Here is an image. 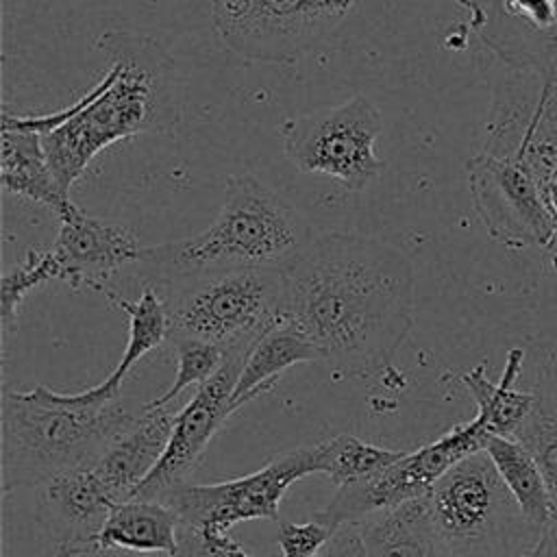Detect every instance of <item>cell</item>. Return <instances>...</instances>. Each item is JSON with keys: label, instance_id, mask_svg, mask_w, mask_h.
I'll list each match as a JSON object with an SVG mask.
<instances>
[{"label": "cell", "instance_id": "cell-1", "mask_svg": "<svg viewBox=\"0 0 557 557\" xmlns=\"http://www.w3.org/2000/svg\"><path fill=\"white\" fill-rule=\"evenodd\" d=\"M283 320L305 333L322 361L350 376H379L413 324L411 259L389 242L318 233L281 268Z\"/></svg>", "mask_w": 557, "mask_h": 557}, {"label": "cell", "instance_id": "cell-2", "mask_svg": "<svg viewBox=\"0 0 557 557\" xmlns=\"http://www.w3.org/2000/svg\"><path fill=\"white\" fill-rule=\"evenodd\" d=\"M96 48L111 61L109 70L70 104L61 124L41 133L48 165L67 194L107 146L144 133L168 135L181 122L176 65L159 41L131 30H107Z\"/></svg>", "mask_w": 557, "mask_h": 557}, {"label": "cell", "instance_id": "cell-3", "mask_svg": "<svg viewBox=\"0 0 557 557\" xmlns=\"http://www.w3.org/2000/svg\"><path fill=\"white\" fill-rule=\"evenodd\" d=\"M309 220L252 174L226 181L224 202L215 220L200 233L144 246L139 276L161 285L207 272L283 268L311 239Z\"/></svg>", "mask_w": 557, "mask_h": 557}, {"label": "cell", "instance_id": "cell-4", "mask_svg": "<svg viewBox=\"0 0 557 557\" xmlns=\"http://www.w3.org/2000/svg\"><path fill=\"white\" fill-rule=\"evenodd\" d=\"M144 407V405H141ZM126 403L85 405L74 394L37 385L2 389L0 474L2 494L44 487L52 479L94 463L139 418Z\"/></svg>", "mask_w": 557, "mask_h": 557}, {"label": "cell", "instance_id": "cell-5", "mask_svg": "<svg viewBox=\"0 0 557 557\" xmlns=\"http://www.w3.org/2000/svg\"><path fill=\"white\" fill-rule=\"evenodd\" d=\"M426 498L446 557H513L544 531L522 516L483 448L446 470Z\"/></svg>", "mask_w": 557, "mask_h": 557}, {"label": "cell", "instance_id": "cell-6", "mask_svg": "<svg viewBox=\"0 0 557 557\" xmlns=\"http://www.w3.org/2000/svg\"><path fill=\"white\" fill-rule=\"evenodd\" d=\"M154 287L168 307L170 337H198L224 352H248L283 320L281 268L207 272Z\"/></svg>", "mask_w": 557, "mask_h": 557}, {"label": "cell", "instance_id": "cell-7", "mask_svg": "<svg viewBox=\"0 0 557 557\" xmlns=\"http://www.w3.org/2000/svg\"><path fill=\"white\" fill-rule=\"evenodd\" d=\"M381 131V111L357 94L346 102L285 120L281 139L296 170L329 176L348 191H363L385 168L376 154Z\"/></svg>", "mask_w": 557, "mask_h": 557}, {"label": "cell", "instance_id": "cell-8", "mask_svg": "<svg viewBox=\"0 0 557 557\" xmlns=\"http://www.w3.org/2000/svg\"><path fill=\"white\" fill-rule=\"evenodd\" d=\"M357 0H209L211 24L235 54L287 63L324 41Z\"/></svg>", "mask_w": 557, "mask_h": 557}, {"label": "cell", "instance_id": "cell-9", "mask_svg": "<svg viewBox=\"0 0 557 557\" xmlns=\"http://www.w3.org/2000/svg\"><path fill=\"white\" fill-rule=\"evenodd\" d=\"M309 474H320L315 446H300L272 457L252 474L202 485L183 483L157 500L168 503L191 531H228L246 520H278L283 494Z\"/></svg>", "mask_w": 557, "mask_h": 557}, {"label": "cell", "instance_id": "cell-10", "mask_svg": "<svg viewBox=\"0 0 557 557\" xmlns=\"http://www.w3.org/2000/svg\"><path fill=\"white\" fill-rule=\"evenodd\" d=\"M487 433L483 418L474 416L472 420L453 426L435 442L405 453L376 476L363 483L337 487L333 500L320 509L315 518L337 529L348 522H363L370 516L407 500L429 496L431 487L446 470L483 448Z\"/></svg>", "mask_w": 557, "mask_h": 557}, {"label": "cell", "instance_id": "cell-11", "mask_svg": "<svg viewBox=\"0 0 557 557\" xmlns=\"http://www.w3.org/2000/svg\"><path fill=\"white\" fill-rule=\"evenodd\" d=\"M474 213L490 239L509 250L544 248L555 233V215L533 178L516 159L481 150L466 163Z\"/></svg>", "mask_w": 557, "mask_h": 557}, {"label": "cell", "instance_id": "cell-12", "mask_svg": "<svg viewBox=\"0 0 557 557\" xmlns=\"http://www.w3.org/2000/svg\"><path fill=\"white\" fill-rule=\"evenodd\" d=\"M246 352H226L220 370L198 385L189 403L176 411L170 442L157 466L135 490L133 498H161L176 485L187 483V476L202 461L209 442L233 413L231 396L242 370Z\"/></svg>", "mask_w": 557, "mask_h": 557}, {"label": "cell", "instance_id": "cell-13", "mask_svg": "<svg viewBox=\"0 0 557 557\" xmlns=\"http://www.w3.org/2000/svg\"><path fill=\"white\" fill-rule=\"evenodd\" d=\"M57 218L59 233L48 248L57 281L100 289L117 270L139 261L144 246L124 224L94 218L76 205Z\"/></svg>", "mask_w": 557, "mask_h": 557}, {"label": "cell", "instance_id": "cell-14", "mask_svg": "<svg viewBox=\"0 0 557 557\" xmlns=\"http://www.w3.org/2000/svg\"><path fill=\"white\" fill-rule=\"evenodd\" d=\"M176 411L165 407H141L135 424L117 437L94 463L89 472L113 505L133 498L135 490L163 455Z\"/></svg>", "mask_w": 557, "mask_h": 557}, {"label": "cell", "instance_id": "cell-15", "mask_svg": "<svg viewBox=\"0 0 557 557\" xmlns=\"http://www.w3.org/2000/svg\"><path fill=\"white\" fill-rule=\"evenodd\" d=\"M2 139H0V181L2 189L33 202L46 205L57 215L65 213L74 202L70 194L57 183L41 144V135L13 120L2 111Z\"/></svg>", "mask_w": 557, "mask_h": 557}, {"label": "cell", "instance_id": "cell-16", "mask_svg": "<svg viewBox=\"0 0 557 557\" xmlns=\"http://www.w3.org/2000/svg\"><path fill=\"white\" fill-rule=\"evenodd\" d=\"M178 513L157 498H128L117 503L91 540V555L102 550L163 553L174 557L181 550Z\"/></svg>", "mask_w": 557, "mask_h": 557}, {"label": "cell", "instance_id": "cell-17", "mask_svg": "<svg viewBox=\"0 0 557 557\" xmlns=\"http://www.w3.org/2000/svg\"><path fill=\"white\" fill-rule=\"evenodd\" d=\"M98 292H102L109 298V302H113L115 307H120L128 315V339H126L122 359L115 366V370L104 381H100L98 385L74 394L76 400H81L85 405H102V403L117 400L122 381L133 370V366L139 359H144L148 352L159 348L165 339H170L168 307H165V300L161 298V294L154 285L144 283V289H141L139 298L133 300V302L117 296L115 292L104 289V287L98 289Z\"/></svg>", "mask_w": 557, "mask_h": 557}, {"label": "cell", "instance_id": "cell-18", "mask_svg": "<svg viewBox=\"0 0 557 557\" xmlns=\"http://www.w3.org/2000/svg\"><path fill=\"white\" fill-rule=\"evenodd\" d=\"M305 361H322L318 346L285 320L276 322L248 348L231 396V409L237 411L270 392L287 368Z\"/></svg>", "mask_w": 557, "mask_h": 557}, {"label": "cell", "instance_id": "cell-19", "mask_svg": "<svg viewBox=\"0 0 557 557\" xmlns=\"http://www.w3.org/2000/svg\"><path fill=\"white\" fill-rule=\"evenodd\" d=\"M359 527L368 557H446L433 529L426 496L379 511Z\"/></svg>", "mask_w": 557, "mask_h": 557}, {"label": "cell", "instance_id": "cell-20", "mask_svg": "<svg viewBox=\"0 0 557 557\" xmlns=\"http://www.w3.org/2000/svg\"><path fill=\"white\" fill-rule=\"evenodd\" d=\"M483 450L494 461L522 516L537 529L548 527L555 520V503L548 483L527 446L513 437L487 433Z\"/></svg>", "mask_w": 557, "mask_h": 557}, {"label": "cell", "instance_id": "cell-21", "mask_svg": "<svg viewBox=\"0 0 557 557\" xmlns=\"http://www.w3.org/2000/svg\"><path fill=\"white\" fill-rule=\"evenodd\" d=\"M522 361H524V350L511 348L507 352L505 368L498 383L487 379L483 363L459 374V381L474 398L476 413L485 420V426L490 433L511 437L533 407V392L513 389V383L522 370Z\"/></svg>", "mask_w": 557, "mask_h": 557}, {"label": "cell", "instance_id": "cell-22", "mask_svg": "<svg viewBox=\"0 0 557 557\" xmlns=\"http://www.w3.org/2000/svg\"><path fill=\"white\" fill-rule=\"evenodd\" d=\"M511 437L535 457L548 483L557 520V359L542 366L533 387V407Z\"/></svg>", "mask_w": 557, "mask_h": 557}, {"label": "cell", "instance_id": "cell-23", "mask_svg": "<svg viewBox=\"0 0 557 557\" xmlns=\"http://www.w3.org/2000/svg\"><path fill=\"white\" fill-rule=\"evenodd\" d=\"M315 455L320 474H326L335 487H344L376 476L394 461H398L405 455V450L374 446L361 442L355 435L344 433L333 440L315 444Z\"/></svg>", "mask_w": 557, "mask_h": 557}, {"label": "cell", "instance_id": "cell-24", "mask_svg": "<svg viewBox=\"0 0 557 557\" xmlns=\"http://www.w3.org/2000/svg\"><path fill=\"white\" fill-rule=\"evenodd\" d=\"M176 350V374L172 385L148 403V407H165L172 398H176L189 385H202L211 379L220 366L224 363L226 352L213 344L198 337H170Z\"/></svg>", "mask_w": 557, "mask_h": 557}, {"label": "cell", "instance_id": "cell-25", "mask_svg": "<svg viewBox=\"0 0 557 557\" xmlns=\"http://www.w3.org/2000/svg\"><path fill=\"white\" fill-rule=\"evenodd\" d=\"M48 281H57L54 263L50 257V250L30 248L24 257V261L2 274L0 281V320L2 326L9 329L20 311L22 300L28 292L35 287H41Z\"/></svg>", "mask_w": 557, "mask_h": 557}, {"label": "cell", "instance_id": "cell-26", "mask_svg": "<svg viewBox=\"0 0 557 557\" xmlns=\"http://www.w3.org/2000/svg\"><path fill=\"white\" fill-rule=\"evenodd\" d=\"M333 527L313 516L309 522H281L278 524V548L283 557H313L320 546L333 535Z\"/></svg>", "mask_w": 557, "mask_h": 557}, {"label": "cell", "instance_id": "cell-27", "mask_svg": "<svg viewBox=\"0 0 557 557\" xmlns=\"http://www.w3.org/2000/svg\"><path fill=\"white\" fill-rule=\"evenodd\" d=\"M313 557H368L359 522L337 527Z\"/></svg>", "mask_w": 557, "mask_h": 557}, {"label": "cell", "instance_id": "cell-28", "mask_svg": "<svg viewBox=\"0 0 557 557\" xmlns=\"http://www.w3.org/2000/svg\"><path fill=\"white\" fill-rule=\"evenodd\" d=\"M196 537V557H255L246 553L231 535L228 531L220 529H200L194 531Z\"/></svg>", "mask_w": 557, "mask_h": 557}, {"label": "cell", "instance_id": "cell-29", "mask_svg": "<svg viewBox=\"0 0 557 557\" xmlns=\"http://www.w3.org/2000/svg\"><path fill=\"white\" fill-rule=\"evenodd\" d=\"M542 191H544V198H546V202H548V207H550V211H553V215H555V233H553L550 242L544 246V252H546V263H548V268H550L553 272H557V165H555L553 172L548 174V178H546Z\"/></svg>", "mask_w": 557, "mask_h": 557}, {"label": "cell", "instance_id": "cell-30", "mask_svg": "<svg viewBox=\"0 0 557 557\" xmlns=\"http://www.w3.org/2000/svg\"><path fill=\"white\" fill-rule=\"evenodd\" d=\"M540 542H542L544 557H557V520H553L548 527H544Z\"/></svg>", "mask_w": 557, "mask_h": 557}, {"label": "cell", "instance_id": "cell-31", "mask_svg": "<svg viewBox=\"0 0 557 557\" xmlns=\"http://www.w3.org/2000/svg\"><path fill=\"white\" fill-rule=\"evenodd\" d=\"M485 2H487V0H457V4H461V7L468 11V15H470V28H472V30H474V28L481 24V20H483Z\"/></svg>", "mask_w": 557, "mask_h": 557}, {"label": "cell", "instance_id": "cell-32", "mask_svg": "<svg viewBox=\"0 0 557 557\" xmlns=\"http://www.w3.org/2000/svg\"><path fill=\"white\" fill-rule=\"evenodd\" d=\"M542 540V537H540ZM513 557H544V550H542V542H537L531 550L527 553H520V555H513Z\"/></svg>", "mask_w": 557, "mask_h": 557}, {"label": "cell", "instance_id": "cell-33", "mask_svg": "<svg viewBox=\"0 0 557 557\" xmlns=\"http://www.w3.org/2000/svg\"><path fill=\"white\" fill-rule=\"evenodd\" d=\"M455 2H457V0H455Z\"/></svg>", "mask_w": 557, "mask_h": 557}]
</instances>
